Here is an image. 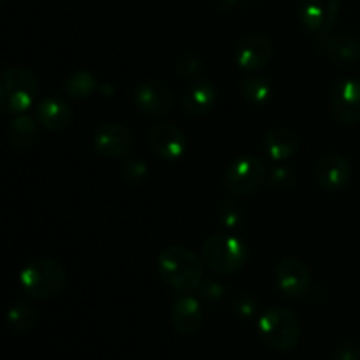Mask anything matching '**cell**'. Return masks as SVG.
<instances>
[{
	"instance_id": "obj_1",
	"label": "cell",
	"mask_w": 360,
	"mask_h": 360,
	"mask_svg": "<svg viewBox=\"0 0 360 360\" xmlns=\"http://www.w3.org/2000/svg\"><path fill=\"white\" fill-rule=\"evenodd\" d=\"M157 271L164 283L178 292H192L204 281V262L185 246H167L157 257Z\"/></svg>"
},
{
	"instance_id": "obj_2",
	"label": "cell",
	"mask_w": 360,
	"mask_h": 360,
	"mask_svg": "<svg viewBox=\"0 0 360 360\" xmlns=\"http://www.w3.org/2000/svg\"><path fill=\"white\" fill-rule=\"evenodd\" d=\"M200 259L213 273L229 276L245 267L248 260V246L238 236L214 234L202 243Z\"/></svg>"
},
{
	"instance_id": "obj_3",
	"label": "cell",
	"mask_w": 360,
	"mask_h": 360,
	"mask_svg": "<svg viewBox=\"0 0 360 360\" xmlns=\"http://www.w3.org/2000/svg\"><path fill=\"white\" fill-rule=\"evenodd\" d=\"M39 83L34 72L23 67H11L0 72V111L23 115L34 105Z\"/></svg>"
},
{
	"instance_id": "obj_4",
	"label": "cell",
	"mask_w": 360,
	"mask_h": 360,
	"mask_svg": "<svg viewBox=\"0 0 360 360\" xmlns=\"http://www.w3.org/2000/svg\"><path fill=\"white\" fill-rule=\"evenodd\" d=\"M67 274L60 262L51 259H37L28 262L20 273V285L32 299H49L65 287Z\"/></svg>"
},
{
	"instance_id": "obj_5",
	"label": "cell",
	"mask_w": 360,
	"mask_h": 360,
	"mask_svg": "<svg viewBox=\"0 0 360 360\" xmlns=\"http://www.w3.org/2000/svg\"><path fill=\"white\" fill-rule=\"evenodd\" d=\"M259 334L271 350L288 352L301 340V323L294 311L274 306L259 319Z\"/></svg>"
},
{
	"instance_id": "obj_6",
	"label": "cell",
	"mask_w": 360,
	"mask_h": 360,
	"mask_svg": "<svg viewBox=\"0 0 360 360\" xmlns=\"http://www.w3.org/2000/svg\"><path fill=\"white\" fill-rule=\"evenodd\" d=\"M267 169L255 155H241L231 162L224 174V185L231 193L239 197L250 195L264 183Z\"/></svg>"
},
{
	"instance_id": "obj_7",
	"label": "cell",
	"mask_w": 360,
	"mask_h": 360,
	"mask_svg": "<svg viewBox=\"0 0 360 360\" xmlns=\"http://www.w3.org/2000/svg\"><path fill=\"white\" fill-rule=\"evenodd\" d=\"M340 7V0H299L297 18L313 37L322 41L333 32Z\"/></svg>"
},
{
	"instance_id": "obj_8",
	"label": "cell",
	"mask_w": 360,
	"mask_h": 360,
	"mask_svg": "<svg viewBox=\"0 0 360 360\" xmlns=\"http://www.w3.org/2000/svg\"><path fill=\"white\" fill-rule=\"evenodd\" d=\"M274 55V44L266 34H250L236 48V63L245 72H259L269 65Z\"/></svg>"
},
{
	"instance_id": "obj_9",
	"label": "cell",
	"mask_w": 360,
	"mask_h": 360,
	"mask_svg": "<svg viewBox=\"0 0 360 360\" xmlns=\"http://www.w3.org/2000/svg\"><path fill=\"white\" fill-rule=\"evenodd\" d=\"M274 280L281 294L290 299L302 297L311 287V273L308 266L294 257H287L278 262Z\"/></svg>"
},
{
	"instance_id": "obj_10",
	"label": "cell",
	"mask_w": 360,
	"mask_h": 360,
	"mask_svg": "<svg viewBox=\"0 0 360 360\" xmlns=\"http://www.w3.org/2000/svg\"><path fill=\"white\" fill-rule=\"evenodd\" d=\"M330 108L340 122L355 125L360 122V81L345 77L333 86Z\"/></svg>"
},
{
	"instance_id": "obj_11",
	"label": "cell",
	"mask_w": 360,
	"mask_h": 360,
	"mask_svg": "<svg viewBox=\"0 0 360 360\" xmlns=\"http://www.w3.org/2000/svg\"><path fill=\"white\" fill-rule=\"evenodd\" d=\"M352 178V164L345 155L330 151L323 155L315 167V179L326 192L334 193L343 190Z\"/></svg>"
},
{
	"instance_id": "obj_12",
	"label": "cell",
	"mask_w": 360,
	"mask_h": 360,
	"mask_svg": "<svg viewBox=\"0 0 360 360\" xmlns=\"http://www.w3.org/2000/svg\"><path fill=\"white\" fill-rule=\"evenodd\" d=\"M134 102L144 115L164 116L174 108V94L162 81H143L134 91Z\"/></svg>"
},
{
	"instance_id": "obj_13",
	"label": "cell",
	"mask_w": 360,
	"mask_h": 360,
	"mask_svg": "<svg viewBox=\"0 0 360 360\" xmlns=\"http://www.w3.org/2000/svg\"><path fill=\"white\" fill-rule=\"evenodd\" d=\"M150 146L162 160L176 162L185 155L188 143L179 127L172 123H157L150 129Z\"/></svg>"
},
{
	"instance_id": "obj_14",
	"label": "cell",
	"mask_w": 360,
	"mask_h": 360,
	"mask_svg": "<svg viewBox=\"0 0 360 360\" xmlns=\"http://www.w3.org/2000/svg\"><path fill=\"white\" fill-rule=\"evenodd\" d=\"M134 136L120 123H102L94 134V148L105 158H122L132 150Z\"/></svg>"
},
{
	"instance_id": "obj_15",
	"label": "cell",
	"mask_w": 360,
	"mask_h": 360,
	"mask_svg": "<svg viewBox=\"0 0 360 360\" xmlns=\"http://www.w3.org/2000/svg\"><path fill=\"white\" fill-rule=\"evenodd\" d=\"M202 308L193 295H178L171 306V323L179 334H193L202 326Z\"/></svg>"
},
{
	"instance_id": "obj_16",
	"label": "cell",
	"mask_w": 360,
	"mask_h": 360,
	"mask_svg": "<svg viewBox=\"0 0 360 360\" xmlns=\"http://www.w3.org/2000/svg\"><path fill=\"white\" fill-rule=\"evenodd\" d=\"M35 120L42 129L63 130L72 122V109L63 98L44 97L35 105Z\"/></svg>"
},
{
	"instance_id": "obj_17",
	"label": "cell",
	"mask_w": 360,
	"mask_h": 360,
	"mask_svg": "<svg viewBox=\"0 0 360 360\" xmlns=\"http://www.w3.org/2000/svg\"><path fill=\"white\" fill-rule=\"evenodd\" d=\"M217 102V88L211 81L197 79L185 88L181 97L183 109L192 116H204Z\"/></svg>"
},
{
	"instance_id": "obj_18",
	"label": "cell",
	"mask_w": 360,
	"mask_h": 360,
	"mask_svg": "<svg viewBox=\"0 0 360 360\" xmlns=\"http://www.w3.org/2000/svg\"><path fill=\"white\" fill-rule=\"evenodd\" d=\"M264 150L273 162H285L297 155L299 139L292 130L274 127L264 137Z\"/></svg>"
},
{
	"instance_id": "obj_19",
	"label": "cell",
	"mask_w": 360,
	"mask_h": 360,
	"mask_svg": "<svg viewBox=\"0 0 360 360\" xmlns=\"http://www.w3.org/2000/svg\"><path fill=\"white\" fill-rule=\"evenodd\" d=\"M320 42H322V48L326 49L327 56L334 62H355L360 56V39L354 34H347V32L329 34Z\"/></svg>"
},
{
	"instance_id": "obj_20",
	"label": "cell",
	"mask_w": 360,
	"mask_h": 360,
	"mask_svg": "<svg viewBox=\"0 0 360 360\" xmlns=\"http://www.w3.org/2000/svg\"><path fill=\"white\" fill-rule=\"evenodd\" d=\"M239 91H241L243 98L252 105H264L273 97V86H271L269 79L262 76L245 77L239 84Z\"/></svg>"
},
{
	"instance_id": "obj_21",
	"label": "cell",
	"mask_w": 360,
	"mask_h": 360,
	"mask_svg": "<svg viewBox=\"0 0 360 360\" xmlns=\"http://www.w3.org/2000/svg\"><path fill=\"white\" fill-rule=\"evenodd\" d=\"M9 141L18 148H27L37 136V120L30 115H16L9 123Z\"/></svg>"
},
{
	"instance_id": "obj_22",
	"label": "cell",
	"mask_w": 360,
	"mask_h": 360,
	"mask_svg": "<svg viewBox=\"0 0 360 360\" xmlns=\"http://www.w3.org/2000/svg\"><path fill=\"white\" fill-rule=\"evenodd\" d=\"M98 88V79L90 70H76L67 77L65 91L70 98H86Z\"/></svg>"
},
{
	"instance_id": "obj_23",
	"label": "cell",
	"mask_w": 360,
	"mask_h": 360,
	"mask_svg": "<svg viewBox=\"0 0 360 360\" xmlns=\"http://www.w3.org/2000/svg\"><path fill=\"white\" fill-rule=\"evenodd\" d=\"M7 323L18 334L30 330L35 323V311L28 302H16L7 311Z\"/></svg>"
},
{
	"instance_id": "obj_24",
	"label": "cell",
	"mask_w": 360,
	"mask_h": 360,
	"mask_svg": "<svg viewBox=\"0 0 360 360\" xmlns=\"http://www.w3.org/2000/svg\"><path fill=\"white\" fill-rule=\"evenodd\" d=\"M266 179L273 188H290L295 183V171L290 165L283 164V162H276L273 167L267 169Z\"/></svg>"
},
{
	"instance_id": "obj_25",
	"label": "cell",
	"mask_w": 360,
	"mask_h": 360,
	"mask_svg": "<svg viewBox=\"0 0 360 360\" xmlns=\"http://www.w3.org/2000/svg\"><path fill=\"white\" fill-rule=\"evenodd\" d=\"M217 217L227 229H238L241 227L245 214H243V210L239 204H236L234 200L227 199L224 200V202H220V206H218V211H217Z\"/></svg>"
},
{
	"instance_id": "obj_26",
	"label": "cell",
	"mask_w": 360,
	"mask_h": 360,
	"mask_svg": "<svg viewBox=\"0 0 360 360\" xmlns=\"http://www.w3.org/2000/svg\"><path fill=\"white\" fill-rule=\"evenodd\" d=\"M123 174L129 179L130 183H141L146 179L148 176V165L143 160H136V158H130L123 164Z\"/></svg>"
},
{
	"instance_id": "obj_27",
	"label": "cell",
	"mask_w": 360,
	"mask_h": 360,
	"mask_svg": "<svg viewBox=\"0 0 360 360\" xmlns=\"http://www.w3.org/2000/svg\"><path fill=\"white\" fill-rule=\"evenodd\" d=\"M197 290H199L200 299H204V301L207 302L218 301V299L225 294V287L224 285L217 283V281H202Z\"/></svg>"
},
{
	"instance_id": "obj_28",
	"label": "cell",
	"mask_w": 360,
	"mask_h": 360,
	"mask_svg": "<svg viewBox=\"0 0 360 360\" xmlns=\"http://www.w3.org/2000/svg\"><path fill=\"white\" fill-rule=\"evenodd\" d=\"M257 302L255 299H252L250 295H241V297H238L234 301V311L236 315H239L241 319H250V316H253Z\"/></svg>"
},
{
	"instance_id": "obj_29",
	"label": "cell",
	"mask_w": 360,
	"mask_h": 360,
	"mask_svg": "<svg viewBox=\"0 0 360 360\" xmlns=\"http://www.w3.org/2000/svg\"><path fill=\"white\" fill-rule=\"evenodd\" d=\"M333 360H360V347L357 343H343L336 348Z\"/></svg>"
},
{
	"instance_id": "obj_30",
	"label": "cell",
	"mask_w": 360,
	"mask_h": 360,
	"mask_svg": "<svg viewBox=\"0 0 360 360\" xmlns=\"http://www.w3.org/2000/svg\"><path fill=\"white\" fill-rule=\"evenodd\" d=\"M178 70L185 76H195L202 70V62L197 56H185L178 62Z\"/></svg>"
},
{
	"instance_id": "obj_31",
	"label": "cell",
	"mask_w": 360,
	"mask_h": 360,
	"mask_svg": "<svg viewBox=\"0 0 360 360\" xmlns=\"http://www.w3.org/2000/svg\"><path fill=\"white\" fill-rule=\"evenodd\" d=\"M217 2L224 7H234V6H238L241 0H217Z\"/></svg>"
},
{
	"instance_id": "obj_32",
	"label": "cell",
	"mask_w": 360,
	"mask_h": 360,
	"mask_svg": "<svg viewBox=\"0 0 360 360\" xmlns=\"http://www.w3.org/2000/svg\"><path fill=\"white\" fill-rule=\"evenodd\" d=\"M0 4H4V0H0Z\"/></svg>"
}]
</instances>
